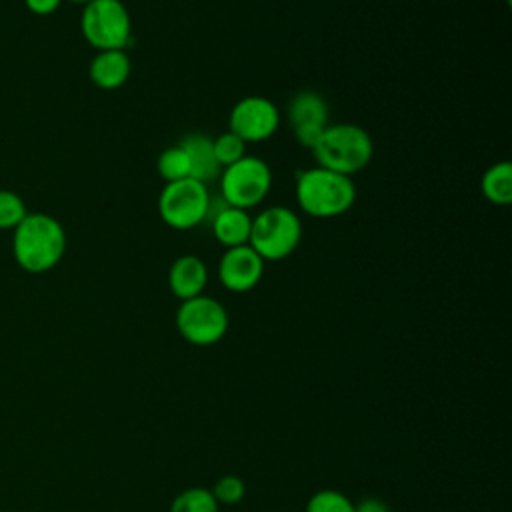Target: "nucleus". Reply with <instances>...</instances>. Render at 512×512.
Instances as JSON below:
<instances>
[{
  "mask_svg": "<svg viewBox=\"0 0 512 512\" xmlns=\"http://www.w3.org/2000/svg\"><path fill=\"white\" fill-rule=\"evenodd\" d=\"M64 252V226L46 212H28L12 230V256L30 274H44L56 268Z\"/></svg>",
  "mask_w": 512,
  "mask_h": 512,
  "instance_id": "nucleus-1",
  "label": "nucleus"
},
{
  "mask_svg": "<svg viewBox=\"0 0 512 512\" xmlns=\"http://www.w3.org/2000/svg\"><path fill=\"white\" fill-rule=\"evenodd\" d=\"M356 200V186L350 176L326 170L310 168L298 174L296 202L314 218H334L352 208Z\"/></svg>",
  "mask_w": 512,
  "mask_h": 512,
  "instance_id": "nucleus-2",
  "label": "nucleus"
},
{
  "mask_svg": "<svg viewBox=\"0 0 512 512\" xmlns=\"http://www.w3.org/2000/svg\"><path fill=\"white\" fill-rule=\"evenodd\" d=\"M312 154L320 168L352 176L370 164L374 144L364 128L342 122L324 128L320 140L312 148Z\"/></svg>",
  "mask_w": 512,
  "mask_h": 512,
  "instance_id": "nucleus-3",
  "label": "nucleus"
},
{
  "mask_svg": "<svg viewBox=\"0 0 512 512\" xmlns=\"http://www.w3.org/2000/svg\"><path fill=\"white\" fill-rule=\"evenodd\" d=\"M302 240V222L286 206H270L252 218L248 246L262 260H282L290 256Z\"/></svg>",
  "mask_w": 512,
  "mask_h": 512,
  "instance_id": "nucleus-4",
  "label": "nucleus"
},
{
  "mask_svg": "<svg viewBox=\"0 0 512 512\" xmlns=\"http://www.w3.org/2000/svg\"><path fill=\"white\" fill-rule=\"evenodd\" d=\"M84 40L100 50H124L132 38V20L120 0H92L80 14Z\"/></svg>",
  "mask_w": 512,
  "mask_h": 512,
  "instance_id": "nucleus-5",
  "label": "nucleus"
},
{
  "mask_svg": "<svg viewBox=\"0 0 512 512\" xmlns=\"http://www.w3.org/2000/svg\"><path fill=\"white\" fill-rule=\"evenodd\" d=\"M272 188L270 166L256 156H242L220 172V192L228 206L254 208Z\"/></svg>",
  "mask_w": 512,
  "mask_h": 512,
  "instance_id": "nucleus-6",
  "label": "nucleus"
},
{
  "mask_svg": "<svg viewBox=\"0 0 512 512\" xmlns=\"http://www.w3.org/2000/svg\"><path fill=\"white\" fill-rule=\"evenodd\" d=\"M158 212L174 230L196 228L210 212L208 186L194 178L166 182L158 196Z\"/></svg>",
  "mask_w": 512,
  "mask_h": 512,
  "instance_id": "nucleus-7",
  "label": "nucleus"
},
{
  "mask_svg": "<svg viewBox=\"0 0 512 512\" xmlns=\"http://www.w3.org/2000/svg\"><path fill=\"white\" fill-rule=\"evenodd\" d=\"M176 328L182 338L194 346H210L224 338L228 330L226 308L210 296L184 300L176 312Z\"/></svg>",
  "mask_w": 512,
  "mask_h": 512,
  "instance_id": "nucleus-8",
  "label": "nucleus"
},
{
  "mask_svg": "<svg viewBox=\"0 0 512 512\" xmlns=\"http://www.w3.org/2000/svg\"><path fill=\"white\" fill-rule=\"evenodd\" d=\"M280 110L264 96H246L230 110V132L244 142H264L276 134Z\"/></svg>",
  "mask_w": 512,
  "mask_h": 512,
  "instance_id": "nucleus-9",
  "label": "nucleus"
},
{
  "mask_svg": "<svg viewBox=\"0 0 512 512\" xmlns=\"http://www.w3.org/2000/svg\"><path fill=\"white\" fill-rule=\"evenodd\" d=\"M288 120L296 142L312 150L328 126V104L320 94L302 90L288 104Z\"/></svg>",
  "mask_w": 512,
  "mask_h": 512,
  "instance_id": "nucleus-10",
  "label": "nucleus"
},
{
  "mask_svg": "<svg viewBox=\"0 0 512 512\" xmlns=\"http://www.w3.org/2000/svg\"><path fill=\"white\" fill-rule=\"evenodd\" d=\"M264 274V260L248 244L226 248L218 262V280L230 292L252 290Z\"/></svg>",
  "mask_w": 512,
  "mask_h": 512,
  "instance_id": "nucleus-11",
  "label": "nucleus"
},
{
  "mask_svg": "<svg viewBox=\"0 0 512 512\" xmlns=\"http://www.w3.org/2000/svg\"><path fill=\"white\" fill-rule=\"evenodd\" d=\"M208 284V268L204 260L198 256L186 254L172 262L168 270V286L170 292L178 300H190L194 296H200Z\"/></svg>",
  "mask_w": 512,
  "mask_h": 512,
  "instance_id": "nucleus-12",
  "label": "nucleus"
},
{
  "mask_svg": "<svg viewBox=\"0 0 512 512\" xmlns=\"http://www.w3.org/2000/svg\"><path fill=\"white\" fill-rule=\"evenodd\" d=\"M130 72L132 62L124 50H100L88 64L90 80L102 90H116L124 86Z\"/></svg>",
  "mask_w": 512,
  "mask_h": 512,
  "instance_id": "nucleus-13",
  "label": "nucleus"
},
{
  "mask_svg": "<svg viewBox=\"0 0 512 512\" xmlns=\"http://www.w3.org/2000/svg\"><path fill=\"white\" fill-rule=\"evenodd\" d=\"M250 228H252V218L248 210L234 208L228 204L222 210H218L212 218L214 238L226 248L248 244Z\"/></svg>",
  "mask_w": 512,
  "mask_h": 512,
  "instance_id": "nucleus-14",
  "label": "nucleus"
},
{
  "mask_svg": "<svg viewBox=\"0 0 512 512\" xmlns=\"http://www.w3.org/2000/svg\"><path fill=\"white\" fill-rule=\"evenodd\" d=\"M180 146L190 158V178L208 184L220 176L222 166L214 156L212 138L204 134H190L180 142Z\"/></svg>",
  "mask_w": 512,
  "mask_h": 512,
  "instance_id": "nucleus-15",
  "label": "nucleus"
},
{
  "mask_svg": "<svg viewBox=\"0 0 512 512\" xmlns=\"http://www.w3.org/2000/svg\"><path fill=\"white\" fill-rule=\"evenodd\" d=\"M482 194L496 206H508L512 202V164L508 160L492 164L480 182Z\"/></svg>",
  "mask_w": 512,
  "mask_h": 512,
  "instance_id": "nucleus-16",
  "label": "nucleus"
},
{
  "mask_svg": "<svg viewBox=\"0 0 512 512\" xmlns=\"http://www.w3.org/2000/svg\"><path fill=\"white\" fill-rule=\"evenodd\" d=\"M156 170L166 182H176V180L190 178V158H188L186 150L180 144L170 146L158 156Z\"/></svg>",
  "mask_w": 512,
  "mask_h": 512,
  "instance_id": "nucleus-17",
  "label": "nucleus"
},
{
  "mask_svg": "<svg viewBox=\"0 0 512 512\" xmlns=\"http://www.w3.org/2000/svg\"><path fill=\"white\" fill-rule=\"evenodd\" d=\"M218 506L212 490L196 486L180 492L172 500L170 512H218Z\"/></svg>",
  "mask_w": 512,
  "mask_h": 512,
  "instance_id": "nucleus-18",
  "label": "nucleus"
},
{
  "mask_svg": "<svg viewBox=\"0 0 512 512\" xmlns=\"http://www.w3.org/2000/svg\"><path fill=\"white\" fill-rule=\"evenodd\" d=\"M212 148H214V156L222 168H226V166L234 164L236 160H240L242 156H246V142L230 130L218 134L212 140Z\"/></svg>",
  "mask_w": 512,
  "mask_h": 512,
  "instance_id": "nucleus-19",
  "label": "nucleus"
},
{
  "mask_svg": "<svg viewBox=\"0 0 512 512\" xmlns=\"http://www.w3.org/2000/svg\"><path fill=\"white\" fill-rule=\"evenodd\" d=\"M26 214L28 208L20 194L12 190H0V230H14Z\"/></svg>",
  "mask_w": 512,
  "mask_h": 512,
  "instance_id": "nucleus-20",
  "label": "nucleus"
},
{
  "mask_svg": "<svg viewBox=\"0 0 512 512\" xmlns=\"http://www.w3.org/2000/svg\"><path fill=\"white\" fill-rule=\"evenodd\" d=\"M306 512H354V502L338 490H320L308 500Z\"/></svg>",
  "mask_w": 512,
  "mask_h": 512,
  "instance_id": "nucleus-21",
  "label": "nucleus"
},
{
  "mask_svg": "<svg viewBox=\"0 0 512 512\" xmlns=\"http://www.w3.org/2000/svg\"><path fill=\"white\" fill-rule=\"evenodd\" d=\"M244 482L238 478V476H222L214 488H212V494L216 498L218 504H236L244 498Z\"/></svg>",
  "mask_w": 512,
  "mask_h": 512,
  "instance_id": "nucleus-22",
  "label": "nucleus"
},
{
  "mask_svg": "<svg viewBox=\"0 0 512 512\" xmlns=\"http://www.w3.org/2000/svg\"><path fill=\"white\" fill-rule=\"evenodd\" d=\"M24 4L36 16H50L60 8L62 0H24Z\"/></svg>",
  "mask_w": 512,
  "mask_h": 512,
  "instance_id": "nucleus-23",
  "label": "nucleus"
},
{
  "mask_svg": "<svg viewBox=\"0 0 512 512\" xmlns=\"http://www.w3.org/2000/svg\"><path fill=\"white\" fill-rule=\"evenodd\" d=\"M354 512H388V506L378 498H364L354 504Z\"/></svg>",
  "mask_w": 512,
  "mask_h": 512,
  "instance_id": "nucleus-24",
  "label": "nucleus"
},
{
  "mask_svg": "<svg viewBox=\"0 0 512 512\" xmlns=\"http://www.w3.org/2000/svg\"><path fill=\"white\" fill-rule=\"evenodd\" d=\"M68 2H74V4H88V2H92V0H68Z\"/></svg>",
  "mask_w": 512,
  "mask_h": 512,
  "instance_id": "nucleus-25",
  "label": "nucleus"
}]
</instances>
